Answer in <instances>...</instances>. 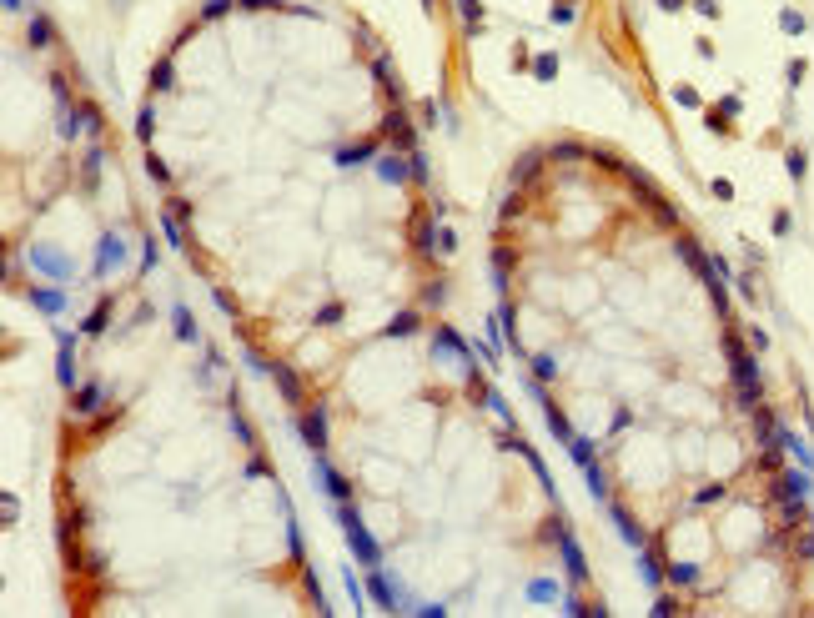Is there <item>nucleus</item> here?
<instances>
[{"label": "nucleus", "instance_id": "nucleus-2", "mask_svg": "<svg viewBox=\"0 0 814 618\" xmlns=\"http://www.w3.org/2000/svg\"><path fill=\"white\" fill-rule=\"evenodd\" d=\"M307 438H312V447H322V438H327V432H322V412L307 417Z\"/></svg>", "mask_w": 814, "mask_h": 618}, {"label": "nucleus", "instance_id": "nucleus-1", "mask_svg": "<svg viewBox=\"0 0 814 618\" xmlns=\"http://www.w3.org/2000/svg\"><path fill=\"white\" fill-rule=\"evenodd\" d=\"M342 523H347V533H352V543H357V553L367 558V563H377V548H372V543H367V533H362V523H357L352 513H342Z\"/></svg>", "mask_w": 814, "mask_h": 618}]
</instances>
